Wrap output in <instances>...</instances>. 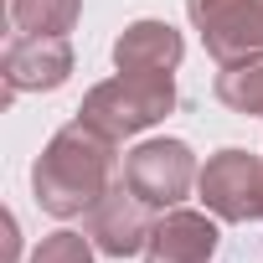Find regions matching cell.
<instances>
[{"mask_svg": "<svg viewBox=\"0 0 263 263\" xmlns=\"http://www.w3.org/2000/svg\"><path fill=\"white\" fill-rule=\"evenodd\" d=\"M119 140H108L103 129L72 119L62 124L57 135L47 140V150L36 155L31 165V191H36V206L52 212V217H88L108 186H114V165H119Z\"/></svg>", "mask_w": 263, "mask_h": 263, "instance_id": "cell-1", "label": "cell"}, {"mask_svg": "<svg viewBox=\"0 0 263 263\" xmlns=\"http://www.w3.org/2000/svg\"><path fill=\"white\" fill-rule=\"evenodd\" d=\"M171 108H176L171 72H119V78L88 88L78 119L93 124V129H103L108 140H124V135H140V129L160 124Z\"/></svg>", "mask_w": 263, "mask_h": 263, "instance_id": "cell-2", "label": "cell"}, {"mask_svg": "<svg viewBox=\"0 0 263 263\" xmlns=\"http://www.w3.org/2000/svg\"><path fill=\"white\" fill-rule=\"evenodd\" d=\"M196 155H191V145L186 140H145V145H135L124 155V186L135 191V196H145L155 212H171V206H181L186 196H191V186H196Z\"/></svg>", "mask_w": 263, "mask_h": 263, "instance_id": "cell-3", "label": "cell"}, {"mask_svg": "<svg viewBox=\"0 0 263 263\" xmlns=\"http://www.w3.org/2000/svg\"><path fill=\"white\" fill-rule=\"evenodd\" d=\"M196 191L217 222H263V160L248 150H217L201 165Z\"/></svg>", "mask_w": 263, "mask_h": 263, "instance_id": "cell-4", "label": "cell"}, {"mask_svg": "<svg viewBox=\"0 0 263 263\" xmlns=\"http://www.w3.org/2000/svg\"><path fill=\"white\" fill-rule=\"evenodd\" d=\"M186 16L217 67L263 57V0H186Z\"/></svg>", "mask_w": 263, "mask_h": 263, "instance_id": "cell-5", "label": "cell"}, {"mask_svg": "<svg viewBox=\"0 0 263 263\" xmlns=\"http://www.w3.org/2000/svg\"><path fill=\"white\" fill-rule=\"evenodd\" d=\"M83 232L103 258H135V253H145V242L155 232V206L145 196H135L124 181H114L108 196L88 212Z\"/></svg>", "mask_w": 263, "mask_h": 263, "instance_id": "cell-6", "label": "cell"}, {"mask_svg": "<svg viewBox=\"0 0 263 263\" xmlns=\"http://www.w3.org/2000/svg\"><path fill=\"white\" fill-rule=\"evenodd\" d=\"M0 78H6V103L21 93H52L72 78V47L67 36H16L0 57Z\"/></svg>", "mask_w": 263, "mask_h": 263, "instance_id": "cell-7", "label": "cell"}, {"mask_svg": "<svg viewBox=\"0 0 263 263\" xmlns=\"http://www.w3.org/2000/svg\"><path fill=\"white\" fill-rule=\"evenodd\" d=\"M217 242H222L217 217L171 206L165 217H155V232L145 242V263H212Z\"/></svg>", "mask_w": 263, "mask_h": 263, "instance_id": "cell-8", "label": "cell"}, {"mask_svg": "<svg viewBox=\"0 0 263 263\" xmlns=\"http://www.w3.org/2000/svg\"><path fill=\"white\" fill-rule=\"evenodd\" d=\"M186 57V42L171 21H135L114 42V67L119 72H176Z\"/></svg>", "mask_w": 263, "mask_h": 263, "instance_id": "cell-9", "label": "cell"}, {"mask_svg": "<svg viewBox=\"0 0 263 263\" xmlns=\"http://www.w3.org/2000/svg\"><path fill=\"white\" fill-rule=\"evenodd\" d=\"M83 16V0H11V26L21 36H67Z\"/></svg>", "mask_w": 263, "mask_h": 263, "instance_id": "cell-10", "label": "cell"}, {"mask_svg": "<svg viewBox=\"0 0 263 263\" xmlns=\"http://www.w3.org/2000/svg\"><path fill=\"white\" fill-rule=\"evenodd\" d=\"M217 103H227L232 114L263 119V57L222 67V72H217Z\"/></svg>", "mask_w": 263, "mask_h": 263, "instance_id": "cell-11", "label": "cell"}, {"mask_svg": "<svg viewBox=\"0 0 263 263\" xmlns=\"http://www.w3.org/2000/svg\"><path fill=\"white\" fill-rule=\"evenodd\" d=\"M93 253L98 248L88 242V232H52V237L36 242V253L26 263H98Z\"/></svg>", "mask_w": 263, "mask_h": 263, "instance_id": "cell-12", "label": "cell"}, {"mask_svg": "<svg viewBox=\"0 0 263 263\" xmlns=\"http://www.w3.org/2000/svg\"><path fill=\"white\" fill-rule=\"evenodd\" d=\"M16 253H21V232H16V217L6 212V263H16Z\"/></svg>", "mask_w": 263, "mask_h": 263, "instance_id": "cell-13", "label": "cell"}]
</instances>
